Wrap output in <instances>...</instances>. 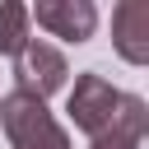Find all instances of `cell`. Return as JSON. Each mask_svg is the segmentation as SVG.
<instances>
[{
  "label": "cell",
  "mask_w": 149,
  "mask_h": 149,
  "mask_svg": "<svg viewBox=\"0 0 149 149\" xmlns=\"http://www.w3.org/2000/svg\"><path fill=\"white\" fill-rule=\"evenodd\" d=\"M0 126L9 135V149H70V135L65 126L47 112L42 98L33 93H19L9 88L0 98Z\"/></svg>",
  "instance_id": "6da1fadb"
},
{
  "label": "cell",
  "mask_w": 149,
  "mask_h": 149,
  "mask_svg": "<svg viewBox=\"0 0 149 149\" xmlns=\"http://www.w3.org/2000/svg\"><path fill=\"white\" fill-rule=\"evenodd\" d=\"M121 98H126V93H121L116 84H107L102 74H79L74 88H70L65 112H70L74 130H84L88 140H102V135H112V126H116Z\"/></svg>",
  "instance_id": "7a4b0ae2"
},
{
  "label": "cell",
  "mask_w": 149,
  "mask_h": 149,
  "mask_svg": "<svg viewBox=\"0 0 149 149\" xmlns=\"http://www.w3.org/2000/svg\"><path fill=\"white\" fill-rule=\"evenodd\" d=\"M65 79H70L65 56H61L56 47L37 42V37H28V47L14 56V88H19V93H33V98L47 102L51 93L65 88Z\"/></svg>",
  "instance_id": "3957f363"
},
{
  "label": "cell",
  "mask_w": 149,
  "mask_h": 149,
  "mask_svg": "<svg viewBox=\"0 0 149 149\" xmlns=\"http://www.w3.org/2000/svg\"><path fill=\"white\" fill-rule=\"evenodd\" d=\"M28 19H37V28H47L51 37H65V42H88L98 28L93 0H37V5H28Z\"/></svg>",
  "instance_id": "277c9868"
},
{
  "label": "cell",
  "mask_w": 149,
  "mask_h": 149,
  "mask_svg": "<svg viewBox=\"0 0 149 149\" xmlns=\"http://www.w3.org/2000/svg\"><path fill=\"white\" fill-rule=\"evenodd\" d=\"M112 47L126 65H149V5L121 0L112 9Z\"/></svg>",
  "instance_id": "5b68a950"
},
{
  "label": "cell",
  "mask_w": 149,
  "mask_h": 149,
  "mask_svg": "<svg viewBox=\"0 0 149 149\" xmlns=\"http://www.w3.org/2000/svg\"><path fill=\"white\" fill-rule=\"evenodd\" d=\"M144 130H149V107H144V98L126 93L121 98V112H116V126H112V140H121L126 149H140L144 144Z\"/></svg>",
  "instance_id": "8992f818"
},
{
  "label": "cell",
  "mask_w": 149,
  "mask_h": 149,
  "mask_svg": "<svg viewBox=\"0 0 149 149\" xmlns=\"http://www.w3.org/2000/svg\"><path fill=\"white\" fill-rule=\"evenodd\" d=\"M28 5H19V0H9V5H0V56H19L23 47H28Z\"/></svg>",
  "instance_id": "52a82bcc"
},
{
  "label": "cell",
  "mask_w": 149,
  "mask_h": 149,
  "mask_svg": "<svg viewBox=\"0 0 149 149\" xmlns=\"http://www.w3.org/2000/svg\"><path fill=\"white\" fill-rule=\"evenodd\" d=\"M88 149H126V144H121V140H112V135H102V140H93Z\"/></svg>",
  "instance_id": "ba28073f"
}]
</instances>
